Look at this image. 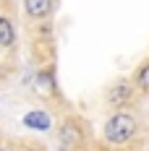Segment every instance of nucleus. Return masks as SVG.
<instances>
[{"label": "nucleus", "mask_w": 149, "mask_h": 151, "mask_svg": "<svg viewBox=\"0 0 149 151\" xmlns=\"http://www.w3.org/2000/svg\"><path fill=\"white\" fill-rule=\"evenodd\" d=\"M0 151H13V149H11L8 143H3V141H0Z\"/></svg>", "instance_id": "8"}, {"label": "nucleus", "mask_w": 149, "mask_h": 151, "mask_svg": "<svg viewBox=\"0 0 149 151\" xmlns=\"http://www.w3.org/2000/svg\"><path fill=\"white\" fill-rule=\"evenodd\" d=\"M24 125L31 128V130H50L52 120H50V115H47L45 109H31V112L24 115Z\"/></svg>", "instance_id": "4"}, {"label": "nucleus", "mask_w": 149, "mask_h": 151, "mask_svg": "<svg viewBox=\"0 0 149 151\" xmlns=\"http://www.w3.org/2000/svg\"><path fill=\"white\" fill-rule=\"evenodd\" d=\"M134 81H136V86L141 91H149V60L136 70V76H134Z\"/></svg>", "instance_id": "7"}, {"label": "nucleus", "mask_w": 149, "mask_h": 151, "mask_svg": "<svg viewBox=\"0 0 149 151\" xmlns=\"http://www.w3.org/2000/svg\"><path fill=\"white\" fill-rule=\"evenodd\" d=\"M13 42H16L13 24H11L5 16H0V47H13Z\"/></svg>", "instance_id": "6"}, {"label": "nucleus", "mask_w": 149, "mask_h": 151, "mask_svg": "<svg viewBox=\"0 0 149 151\" xmlns=\"http://www.w3.org/2000/svg\"><path fill=\"white\" fill-rule=\"evenodd\" d=\"M136 128H139L136 115L120 109V112H115V115L107 120V125H105V141L113 143V146H123V143H128V141L136 136Z\"/></svg>", "instance_id": "1"}, {"label": "nucleus", "mask_w": 149, "mask_h": 151, "mask_svg": "<svg viewBox=\"0 0 149 151\" xmlns=\"http://www.w3.org/2000/svg\"><path fill=\"white\" fill-rule=\"evenodd\" d=\"M24 151H39V149H24Z\"/></svg>", "instance_id": "9"}, {"label": "nucleus", "mask_w": 149, "mask_h": 151, "mask_svg": "<svg viewBox=\"0 0 149 151\" xmlns=\"http://www.w3.org/2000/svg\"><path fill=\"white\" fill-rule=\"evenodd\" d=\"M24 8L31 18H47L52 11V0H24Z\"/></svg>", "instance_id": "5"}, {"label": "nucleus", "mask_w": 149, "mask_h": 151, "mask_svg": "<svg viewBox=\"0 0 149 151\" xmlns=\"http://www.w3.org/2000/svg\"><path fill=\"white\" fill-rule=\"evenodd\" d=\"M131 96H134V83L131 81H118V83H113L110 91H107V102L113 107H126L131 102Z\"/></svg>", "instance_id": "3"}, {"label": "nucleus", "mask_w": 149, "mask_h": 151, "mask_svg": "<svg viewBox=\"0 0 149 151\" xmlns=\"http://www.w3.org/2000/svg\"><path fill=\"white\" fill-rule=\"evenodd\" d=\"M58 141L63 146H81L84 143V128L76 117H65L58 128Z\"/></svg>", "instance_id": "2"}]
</instances>
